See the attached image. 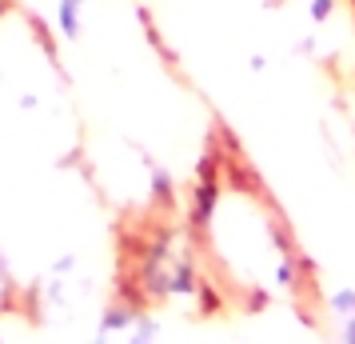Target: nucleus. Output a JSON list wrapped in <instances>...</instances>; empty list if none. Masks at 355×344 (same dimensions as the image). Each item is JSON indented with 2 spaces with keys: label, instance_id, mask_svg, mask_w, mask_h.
I'll use <instances>...</instances> for the list:
<instances>
[{
  "label": "nucleus",
  "instance_id": "obj_1",
  "mask_svg": "<svg viewBox=\"0 0 355 344\" xmlns=\"http://www.w3.org/2000/svg\"><path fill=\"white\" fill-rule=\"evenodd\" d=\"M84 8H88V0H56V28L64 40H80Z\"/></svg>",
  "mask_w": 355,
  "mask_h": 344
},
{
  "label": "nucleus",
  "instance_id": "obj_2",
  "mask_svg": "<svg viewBox=\"0 0 355 344\" xmlns=\"http://www.w3.org/2000/svg\"><path fill=\"white\" fill-rule=\"evenodd\" d=\"M8 288V272H4V256H0V293Z\"/></svg>",
  "mask_w": 355,
  "mask_h": 344
}]
</instances>
